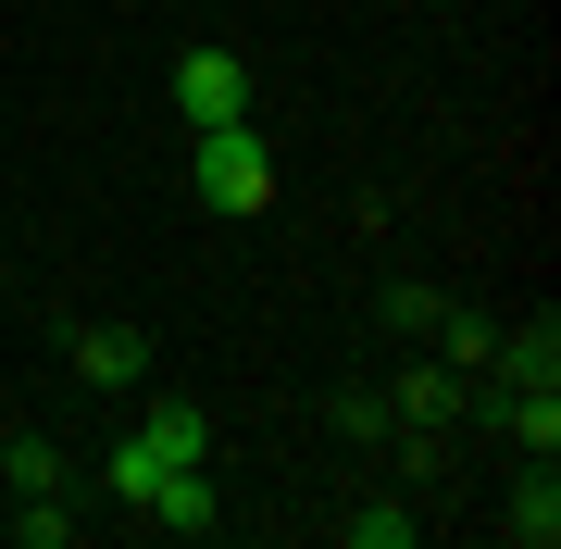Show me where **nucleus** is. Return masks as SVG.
I'll return each instance as SVG.
<instances>
[{
    "label": "nucleus",
    "mask_w": 561,
    "mask_h": 549,
    "mask_svg": "<svg viewBox=\"0 0 561 549\" xmlns=\"http://www.w3.org/2000/svg\"><path fill=\"white\" fill-rule=\"evenodd\" d=\"M486 375H500V387H561V325H549V312H537V325H500Z\"/></svg>",
    "instance_id": "nucleus-4"
},
{
    "label": "nucleus",
    "mask_w": 561,
    "mask_h": 549,
    "mask_svg": "<svg viewBox=\"0 0 561 549\" xmlns=\"http://www.w3.org/2000/svg\"><path fill=\"white\" fill-rule=\"evenodd\" d=\"M0 250H13V225H0Z\"/></svg>",
    "instance_id": "nucleus-14"
},
{
    "label": "nucleus",
    "mask_w": 561,
    "mask_h": 549,
    "mask_svg": "<svg viewBox=\"0 0 561 549\" xmlns=\"http://www.w3.org/2000/svg\"><path fill=\"white\" fill-rule=\"evenodd\" d=\"M0 474H13V500H50L76 462H62V437H13V449H0Z\"/></svg>",
    "instance_id": "nucleus-9"
},
{
    "label": "nucleus",
    "mask_w": 561,
    "mask_h": 549,
    "mask_svg": "<svg viewBox=\"0 0 561 549\" xmlns=\"http://www.w3.org/2000/svg\"><path fill=\"white\" fill-rule=\"evenodd\" d=\"M13 537H25V549H76V512H62V488H50V500H25V512H13Z\"/></svg>",
    "instance_id": "nucleus-13"
},
{
    "label": "nucleus",
    "mask_w": 561,
    "mask_h": 549,
    "mask_svg": "<svg viewBox=\"0 0 561 549\" xmlns=\"http://www.w3.org/2000/svg\"><path fill=\"white\" fill-rule=\"evenodd\" d=\"M512 537H524V549H549V537H561V488H549V462L512 488Z\"/></svg>",
    "instance_id": "nucleus-10"
},
{
    "label": "nucleus",
    "mask_w": 561,
    "mask_h": 549,
    "mask_svg": "<svg viewBox=\"0 0 561 549\" xmlns=\"http://www.w3.org/2000/svg\"><path fill=\"white\" fill-rule=\"evenodd\" d=\"M76 375L88 387H138L150 375V338L138 325H76Z\"/></svg>",
    "instance_id": "nucleus-5"
},
{
    "label": "nucleus",
    "mask_w": 561,
    "mask_h": 549,
    "mask_svg": "<svg viewBox=\"0 0 561 549\" xmlns=\"http://www.w3.org/2000/svg\"><path fill=\"white\" fill-rule=\"evenodd\" d=\"M412 537H424V525H412V500H400V488L337 512V549H412Z\"/></svg>",
    "instance_id": "nucleus-6"
},
{
    "label": "nucleus",
    "mask_w": 561,
    "mask_h": 549,
    "mask_svg": "<svg viewBox=\"0 0 561 549\" xmlns=\"http://www.w3.org/2000/svg\"><path fill=\"white\" fill-rule=\"evenodd\" d=\"M162 462H213V412L201 400H150V425H138Z\"/></svg>",
    "instance_id": "nucleus-7"
},
{
    "label": "nucleus",
    "mask_w": 561,
    "mask_h": 549,
    "mask_svg": "<svg viewBox=\"0 0 561 549\" xmlns=\"http://www.w3.org/2000/svg\"><path fill=\"white\" fill-rule=\"evenodd\" d=\"M461 400H474V387L424 363V375H400V400H387V412H400V425H461Z\"/></svg>",
    "instance_id": "nucleus-8"
},
{
    "label": "nucleus",
    "mask_w": 561,
    "mask_h": 549,
    "mask_svg": "<svg viewBox=\"0 0 561 549\" xmlns=\"http://www.w3.org/2000/svg\"><path fill=\"white\" fill-rule=\"evenodd\" d=\"M138 525H162V537H213L225 525V500H213V462H175L162 488L138 500Z\"/></svg>",
    "instance_id": "nucleus-3"
},
{
    "label": "nucleus",
    "mask_w": 561,
    "mask_h": 549,
    "mask_svg": "<svg viewBox=\"0 0 561 549\" xmlns=\"http://www.w3.org/2000/svg\"><path fill=\"white\" fill-rule=\"evenodd\" d=\"M175 113H187V138H201V125H238L250 113V62L238 50H175Z\"/></svg>",
    "instance_id": "nucleus-2"
},
{
    "label": "nucleus",
    "mask_w": 561,
    "mask_h": 549,
    "mask_svg": "<svg viewBox=\"0 0 561 549\" xmlns=\"http://www.w3.org/2000/svg\"><path fill=\"white\" fill-rule=\"evenodd\" d=\"M101 474H113V500H125V512H138V500H150V488H162V474H175V462H162V449H150V437H125V449H113V462H101Z\"/></svg>",
    "instance_id": "nucleus-11"
},
{
    "label": "nucleus",
    "mask_w": 561,
    "mask_h": 549,
    "mask_svg": "<svg viewBox=\"0 0 561 549\" xmlns=\"http://www.w3.org/2000/svg\"><path fill=\"white\" fill-rule=\"evenodd\" d=\"M437 350H449V363H486V350H500V325H486V312H449V300H437Z\"/></svg>",
    "instance_id": "nucleus-12"
},
{
    "label": "nucleus",
    "mask_w": 561,
    "mask_h": 549,
    "mask_svg": "<svg viewBox=\"0 0 561 549\" xmlns=\"http://www.w3.org/2000/svg\"><path fill=\"white\" fill-rule=\"evenodd\" d=\"M187 187H201V213H225V225L275 213V150L250 138V113H238V125H201V138H187Z\"/></svg>",
    "instance_id": "nucleus-1"
}]
</instances>
